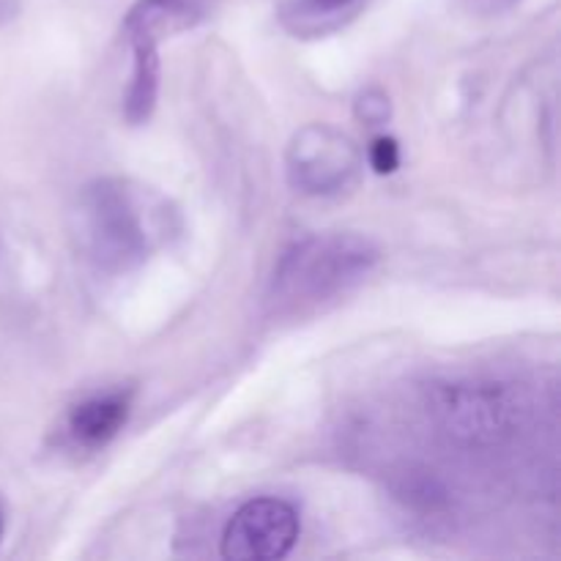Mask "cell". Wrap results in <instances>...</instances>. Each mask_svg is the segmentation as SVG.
I'll return each instance as SVG.
<instances>
[{
  "mask_svg": "<svg viewBox=\"0 0 561 561\" xmlns=\"http://www.w3.org/2000/svg\"><path fill=\"white\" fill-rule=\"evenodd\" d=\"M381 261V250L359 233H318L279 255L268 285V307L279 318H301L354 294Z\"/></svg>",
  "mask_w": 561,
  "mask_h": 561,
  "instance_id": "7a4b0ae2",
  "label": "cell"
},
{
  "mask_svg": "<svg viewBox=\"0 0 561 561\" xmlns=\"http://www.w3.org/2000/svg\"><path fill=\"white\" fill-rule=\"evenodd\" d=\"M179 230L173 203L135 179L104 175L82 186L77 197V247L96 272L110 277L137 272Z\"/></svg>",
  "mask_w": 561,
  "mask_h": 561,
  "instance_id": "6da1fadb",
  "label": "cell"
},
{
  "mask_svg": "<svg viewBox=\"0 0 561 561\" xmlns=\"http://www.w3.org/2000/svg\"><path fill=\"white\" fill-rule=\"evenodd\" d=\"M126 42L131 47V75L124 96V118L131 126H140L151 118L159 102V42L146 36H126Z\"/></svg>",
  "mask_w": 561,
  "mask_h": 561,
  "instance_id": "52a82bcc",
  "label": "cell"
},
{
  "mask_svg": "<svg viewBox=\"0 0 561 561\" xmlns=\"http://www.w3.org/2000/svg\"><path fill=\"white\" fill-rule=\"evenodd\" d=\"M354 113L362 124L387 126L389 118H392V102H389L387 91H381V88H365L356 96Z\"/></svg>",
  "mask_w": 561,
  "mask_h": 561,
  "instance_id": "30bf717a",
  "label": "cell"
},
{
  "mask_svg": "<svg viewBox=\"0 0 561 561\" xmlns=\"http://www.w3.org/2000/svg\"><path fill=\"white\" fill-rule=\"evenodd\" d=\"M367 0H288L283 5V25L296 36H323L356 16Z\"/></svg>",
  "mask_w": 561,
  "mask_h": 561,
  "instance_id": "9c48e42d",
  "label": "cell"
},
{
  "mask_svg": "<svg viewBox=\"0 0 561 561\" xmlns=\"http://www.w3.org/2000/svg\"><path fill=\"white\" fill-rule=\"evenodd\" d=\"M301 535L299 510L285 499L261 496L241 504L222 531V557L230 561L285 559Z\"/></svg>",
  "mask_w": 561,
  "mask_h": 561,
  "instance_id": "5b68a950",
  "label": "cell"
},
{
  "mask_svg": "<svg viewBox=\"0 0 561 561\" xmlns=\"http://www.w3.org/2000/svg\"><path fill=\"white\" fill-rule=\"evenodd\" d=\"M367 162L378 175H389L400 168V142L394 137L378 135L367 148Z\"/></svg>",
  "mask_w": 561,
  "mask_h": 561,
  "instance_id": "8fae6325",
  "label": "cell"
},
{
  "mask_svg": "<svg viewBox=\"0 0 561 561\" xmlns=\"http://www.w3.org/2000/svg\"><path fill=\"white\" fill-rule=\"evenodd\" d=\"M131 414L129 392H99L80 400L66 416V433L80 449H102L126 427Z\"/></svg>",
  "mask_w": 561,
  "mask_h": 561,
  "instance_id": "8992f818",
  "label": "cell"
},
{
  "mask_svg": "<svg viewBox=\"0 0 561 561\" xmlns=\"http://www.w3.org/2000/svg\"><path fill=\"white\" fill-rule=\"evenodd\" d=\"M201 16L203 0H137L126 14L124 33L162 42L164 36L192 27Z\"/></svg>",
  "mask_w": 561,
  "mask_h": 561,
  "instance_id": "ba28073f",
  "label": "cell"
},
{
  "mask_svg": "<svg viewBox=\"0 0 561 561\" xmlns=\"http://www.w3.org/2000/svg\"><path fill=\"white\" fill-rule=\"evenodd\" d=\"M22 0H0V27L11 25L20 16Z\"/></svg>",
  "mask_w": 561,
  "mask_h": 561,
  "instance_id": "7c38bea8",
  "label": "cell"
},
{
  "mask_svg": "<svg viewBox=\"0 0 561 561\" xmlns=\"http://www.w3.org/2000/svg\"><path fill=\"white\" fill-rule=\"evenodd\" d=\"M365 164L359 146L329 124H307L285 151L288 184L307 197H334L348 190Z\"/></svg>",
  "mask_w": 561,
  "mask_h": 561,
  "instance_id": "277c9868",
  "label": "cell"
},
{
  "mask_svg": "<svg viewBox=\"0 0 561 561\" xmlns=\"http://www.w3.org/2000/svg\"><path fill=\"white\" fill-rule=\"evenodd\" d=\"M425 411L447 442L466 449H496L529 422V400L499 378H444L425 389Z\"/></svg>",
  "mask_w": 561,
  "mask_h": 561,
  "instance_id": "3957f363",
  "label": "cell"
},
{
  "mask_svg": "<svg viewBox=\"0 0 561 561\" xmlns=\"http://www.w3.org/2000/svg\"><path fill=\"white\" fill-rule=\"evenodd\" d=\"M0 537H3V510H0Z\"/></svg>",
  "mask_w": 561,
  "mask_h": 561,
  "instance_id": "4fadbf2b",
  "label": "cell"
}]
</instances>
